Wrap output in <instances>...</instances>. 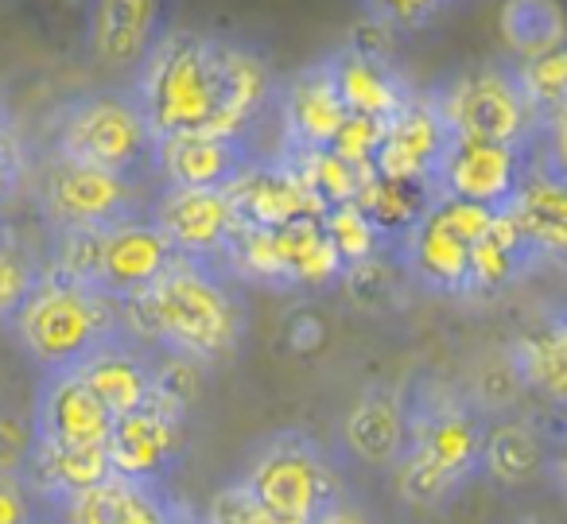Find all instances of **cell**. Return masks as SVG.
<instances>
[{
	"label": "cell",
	"mask_w": 567,
	"mask_h": 524,
	"mask_svg": "<svg viewBox=\"0 0 567 524\" xmlns=\"http://www.w3.org/2000/svg\"><path fill=\"white\" fill-rule=\"evenodd\" d=\"M183 446H187V439H183V412L156 397L141 412L113 420L105 454H110L113 477L159 485V477L172 474V466L179 462Z\"/></svg>",
	"instance_id": "obj_14"
},
{
	"label": "cell",
	"mask_w": 567,
	"mask_h": 524,
	"mask_svg": "<svg viewBox=\"0 0 567 524\" xmlns=\"http://www.w3.org/2000/svg\"><path fill=\"white\" fill-rule=\"evenodd\" d=\"M548 470V443L528 420H494L482 435L478 474L497 485H528Z\"/></svg>",
	"instance_id": "obj_26"
},
{
	"label": "cell",
	"mask_w": 567,
	"mask_h": 524,
	"mask_svg": "<svg viewBox=\"0 0 567 524\" xmlns=\"http://www.w3.org/2000/svg\"><path fill=\"white\" fill-rule=\"evenodd\" d=\"M245 490L272 513L276 524H319L342 497L339 474L308 431H272L257 443L241 474Z\"/></svg>",
	"instance_id": "obj_6"
},
{
	"label": "cell",
	"mask_w": 567,
	"mask_h": 524,
	"mask_svg": "<svg viewBox=\"0 0 567 524\" xmlns=\"http://www.w3.org/2000/svg\"><path fill=\"white\" fill-rule=\"evenodd\" d=\"M152 136H252L276 94L268 63L234 40L164 32L133 79Z\"/></svg>",
	"instance_id": "obj_1"
},
{
	"label": "cell",
	"mask_w": 567,
	"mask_h": 524,
	"mask_svg": "<svg viewBox=\"0 0 567 524\" xmlns=\"http://www.w3.org/2000/svg\"><path fill=\"white\" fill-rule=\"evenodd\" d=\"M40 210L55 234H97L144 218L148 206L141 203V183L51 156L40 175Z\"/></svg>",
	"instance_id": "obj_9"
},
{
	"label": "cell",
	"mask_w": 567,
	"mask_h": 524,
	"mask_svg": "<svg viewBox=\"0 0 567 524\" xmlns=\"http://www.w3.org/2000/svg\"><path fill=\"white\" fill-rule=\"evenodd\" d=\"M175 260L179 257L167 245V237L144 214V218L121 222V226L97 234L94 268H90L86 284L94 291H102L105 299H113V304L128 307L148 296Z\"/></svg>",
	"instance_id": "obj_12"
},
{
	"label": "cell",
	"mask_w": 567,
	"mask_h": 524,
	"mask_svg": "<svg viewBox=\"0 0 567 524\" xmlns=\"http://www.w3.org/2000/svg\"><path fill=\"white\" fill-rule=\"evenodd\" d=\"M148 222L167 237L179 260L226 268L229 245H234L237 222L229 191H190V187H164L148 203Z\"/></svg>",
	"instance_id": "obj_11"
},
{
	"label": "cell",
	"mask_w": 567,
	"mask_h": 524,
	"mask_svg": "<svg viewBox=\"0 0 567 524\" xmlns=\"http://www.w3.org/2000/svg\"><path fill=\"white\" fill-rule=\"evenodd\" d=\"M513 71H517L520 94L533 105L536 117H544L559 102H567V43L559 51H548V55L513 66Z\"/></svg>",
	"instance_id": "obj_32"
},
{
	"label": "cell",
	"mask_w": 567,
	"mask_h": 524,
	"mask_svg": "<svg viewBox=\"0 0 567 524\" xmlns=\"http://www.w3.org/2000/svg\"><path fill=\"white\" fill-rule=\"evenodd\" d=\"M229 203L241 229H284L303 218H323L327 206L300 183L288 160H268L229 187Z\"/></svg>",
	"instance_id": "obj_18"
},
{
	"label": "cell",
	"mask_w": 567,
	"mask_h": 524,
	"mask_svg": "<svg viewBox=\"0 0 567 524\" xmlns=\"http://www.w3.org/2000/svg\"><path fill=\"white\" fill-rule=\"evenodd\" d=\"M451 129L432 94H412L401 113L381 125V144L373 156V175L393 183H427L443 164Z\"/></svg>",
	"instance_id": "obj_13"
},
{
	"label": "cell",
	"mask_w": 567,
	"mask_h": 524,
	"mask_svg": "<svg viewBox=\"0 0 567 524\" xmlns=\"http://www.w3.org/2000/svg\"><path fill=\"white\" fill-rule=\"evenodd\" d=\"M51 156L74 164L102 167V172L141 179L156 160V136L136 105L133 90H90L55 113Z\"/></svg>",
	"instance_id": "obj_5"
},
{
	"label": "cell",
	"mask_w": 567,
	"mask_h": 524,
	"mask_svg": "<svg viewBox=\"0 0 567 524\" xmlns=\"http://www.w3.org/2000/svg\"><path fill=\"white\" fill-rule=\"evenodd\" d=\"M32 439L43 446H105L113 415L79 373H51L35 389Z\"/></svg>",
	"instance_id": "obj_15"
},
{
	"label": "cell",
	"mask_w": 567,
	"mask_h": 524,
	"mask_svg": "<svg viewBox=\"0 0 567 524\" xmlns=\"http://www.w3.org/2000/svg\"><path fill=\"white\" fill-rule=\"evenodd\" d=\"M128 307L141 315L144 338L190 366H221L241 350L245 304L226 268L175 260L156 288Z\"/></svg>",
	"instance_id": "obj_2"
},
{
	"label": "cell",
	"mask_w": 567,
	"mask_h": 524,
	"mask_svg": "<svg viewBox=\"0 0 567 524\" xmlns=\"http://www.w3.org/2000/svg\"><path fill=\"white\" fill-rule=\"evenodd\" d=\"M167 524H203V516H195L187 505H179V501H172V505H167Z\"/></svg>",
	"instance_id": "obj_41"
},
{
	"label": "cell",
	"mask_w": 567,
	"mask_h": 524,
	"mask_svg": "<svg viewBox=\"0 0 567 524\" xmlns=\"http://www.w3.org/2000/svg\"><path fill=\"white\" fill-rule=\"evenodd\" d=\"M257 164L252 136H167L156 141L152 172L164 175V187L229 191Z\"/></svg>",
	"instance_id": "obj_17"
},
{
	"label": "cell",
	"mask_w": 567,
	"mask_h": 524,
	"mask_svg": "<svg viewBox=\"0 0 567 524\" xmlns=\"http://www.w3.org/2000/svg\"><path fill=\"white\" fill-rule=\"evenodd\" d=\"M20 350L40 366L43 377L51 373H79L90 358L105 346L133 335V327L121 315V304L105 299L90 284L48 268L28 304L12 319Z\"/></svg>",
	"instance_id": "obj_4"
},
{
	"label": "cell",
	"mask_w": 567,
	"mask_h": 524,
	"mask_svg": "<svg viewBox=\"0 0 567 524\" xmlns=\"http://www.w3.org/2000/svg\"><path fill=\"white\" fill-rule=\"evenodd\" d=\"M203 524H276L272 513L245 490V482L221 485L210 501H206V513H203Z\"/></svg>",
	"instance_id": "obj_34"
},
{
	"label": "cell",
	"mask_w": 567,
	"mask_h": 524,
	"mask_svg": "<svg viewBox=\"0 0 567 524\" xmlns=\"http://www.w3.org/2000/svg\"><path fill=\"white\" fill-rule=\"evenodd\" d=\"M520 237L536 260H559L567 265V179L548 172L544 164H528L517 198L509 206Z\"/></svg>",
	"instance_id": "obj_23"
},
{
	"label": "cell",
	"mask_w": 567,
	"mask_h": 524,
	"mask_svg": "<svg viewBox=\"0 0 567 524\" xmlns=\"http://www.w3.org/2000/svg\"><path fill=\"white\" fill-rule=\"evenodd\" d=\"M323 63H327V71H331L334 90H339L350 117L381 121V125H385V121L393 117V113H401L404 102L416 94L389 59H373L354 48H339L334 55H327Z\"/></svg>",
	"instance_id": "obj_21"
},
{
	"label": "cell",
	"mask_w": 567,
	"mask_h": 524,
	"mask_svg": "<svg viewBox=\"0 0 567 524\" xmlns=\"http://www.w3.org/2000/svg\"><path fill=\"white\" fill-rule=\"evenodd\" d=\"M370 12L389 32H412V28L432 24L443 12V4H435V0H393V4H370Z\"/></svg>",
	"instance_id": "obj_37"
},
{
	"label": "cell",
	"mask_w": 567,
	"mask_h": 524,
	"mask_svg": "<svg viewBox=\"0 0 567 524\" xmlns=\"http://www.w3.org/2000/svg\"><path fill=\"white\" fill-rule=\"evenodd\" d=\"M164 9L152 0H102L86 12V48L110 74H141L152 48L164 40Z\"/></svg>",
	"instance_id": "obj_16"
},
{
	"label": "cell",
	"mask_w": 567,
	"mask_h": 524,
	"mask_svg": "<svg viewBox=\"0 0 567 524\" xmlns=\"http://www.w3.org/2000/svg\"><path fill=\"white\" fill-rule=\"evenodd\" d=\"M559 322H564V327H567V307H564V311H559Z\"/></svg>",
	"instance_id": "obj_42"
},
{
	"label": "cell",
	"mask_w": 567,
	"mask_h": 524,
	"mask_svg": "<svg viewBox=\"0 0 567 524\" xmlns=\"http://www.w3.org/2000/svg\"><path fill=\"white\" fill-rule=\"evenodd\" d=\"M502 35L520 63L559 51L567 43V12L548 0H513L502 9Z\"/></svg>",
	"instance_id": "obj_29"
},
{
	"label": "cell",
	"mask_w": 567,
	"mask_h": 524,
	"mask_svg": "<svg viewBox=\"0 0 567 524\" xmlns=\"http://www.w3.org/2000/svg\"><path fill=\"white\" fill-rule=\"evenodd\" d=\"M28 482L40 493V501H66L97 490L113 477L105 446H43L35 443L32 462H28Z\"/></svg>",
	"instance_id": "obj_24"
},
{
	"label": "cell",
	"mask_w": 567,
	"mask_h": 524,
	"mask_svg": "<svg viewBox=\"0 0 567 524\" xmlns=\"http://www.w3.org/2000/svg\"><path fill=\"white\" fill-rule=\"evenodd\" d=\"M509 353L525 389H536L540 397L567 404V327L559 322V315L525 330L517 342H509Z\"/></svg>",
	"instance_id": "obj_28"
},
{
	"label": "cell",
	"mask_w": 567,
	"mask_h": 524,
	"mask_svg": "<svg viewBox=\"0 0 567 524\" xmlns=\"http://www.w3.org/2000/svg\"><path fill=\"white\" fill-rule=\"evenodd\" d=\"M43 273L48 268L32 257V249L0 229V327H12L17 311L28 304L35 284L43 280Z\"/></svg>",
	"instance_id": "obj_30"
},
{
	"label": "cell",
	"mask_w": 567,
	"mask_h": 524,
	"mask_svg": "<svg viewBox=\"0 0 567 524\" xmlns=\"http://www.w3.org/2000/svg\"><path fill=\"white\" fill-rule=\"evenodd\" d=\"M342 439L358 462L393 470L409 439V397L396 384H370L347 412Z\"/></svg>",
	"instance_id": "obj_20"
},
{
	"label": "cell",
	"mask_w": 567,
	"mask_h": 524,
	"mask_svg": "<svg viewBox=\"0 0 567 524\" xmlns=\"http://www.w3.org/2000/svg\"><path fill=\"white\" fill-rule=\"evenodd\" d=\"M447 121L451 136L466 141H489V144H517L533 148L540 117L520 94V82L513 66H478L471 74H458L451 86L432 94Z\"/></svg>",
	"instance_id": "obj_8"
},
{
	"label": "cell",
	"mask_w": 567,
	"mask_h": 524,
	"mask_svg": "<svg viewBox=\"0 0 567 524\" xmlns=\"http://www.w3.org/2000/svg\"><path fill=\"white\" fill-rule=\"evenodd\" d=\"M319 524H373L370 516H365V508L362 505H354V501L342 493L339 501H334L331 508H327L323 516H319Z\"/></svg>",
	"instance_id": "obj_39"
},
{
	"label": "cell",
	"mask_w": 567,
	"mask_h": 524,
	"mask_svg": "<svg viewBox=\"0 0 567 524\" xmlns=\"http://www.w3.org/2000/svg\"><path fill=\"white\" fill-rule=\"evenodd\" d=\"M533 148L451 136L440 172L432 179V191L440 198H455V203H471L482 206V210L502 214L509 210L520 183H525L528 164H533Z\"/></svg>",
	"instance_id": "obj_10"
},
{
	"label": "cell",
	"mask_w": 567,
	"mask_h": 524,
	"mask_svg": "<svg viewBox=\"0 0 567 524\" xmlns=\"http://www.w3.org/2000/svg\"><path fill=\"white\" fill-rule=\"evenodd\" d=\"M536 260V253L528 249V242L520 237L517 222L509 210H502L494 218V226L486 229L478 245H474L471 260V296H489V291H502L509 284H517Z\"/></svg>",
	"instance_id": "obj_27"
},
{
	"label": "cell",
	"mask_w": 567,
	"mask_h": 524,
	"mask_svg": "<svg viewBox=\"0 0 567 524\" xmlns=\"http://www.w3.org/2000/svg\"><path fill=\"white\" fill-rule=\"evenodd\" d=\"M32 451V423L17 420V415H0V474H28Z\"/></svg>",
	"instance_id": "obj_36"
},
{
	"label": "cell",
	"mask_w": 567,
	"mask_h": 524,
	"mask_svg": "<svg viewBox=\"0 0 567 524\" xmlns=\"http://www.w3.org/2000/svg\"><path fill=\"white\" fill-rule=\"evenodd\" d=\"M486 415L471 397L451 389H424L409 400V439L393 466L401 501L416 508H440L482 466Z\"/></svg>",
	"instance_id": "obj_3"
},
{
	"label": "cell",
	"mask_w": 567,
	"mask_h": 524,
	"mask_svg": "<svg viewBox=\"0 0 567 524\" xmlns=\"http://www.w3.org/2000/svg\"><path fill=\"white\" fill-rule=\"evenodd\" d=\"M536 144H544V167L567 179V102H559L540 117Z\"/></svg>",
	"instance_id": "obj_38"
},
{
	"label": "cell",
	"mask_w": 567,
	"mask_h": 524,
	"mask_svg": "<svg viewBox=\"0 0 567 524\" xmlns=\"http://www.w3.org/2000/svg\"><path fill=\"white\" fill-rule=\"evenodd\" d=\"M0 524H40V493L24 474H0Z\"/></svg>",
	"instance_id": "obj_35"
},
{
	"label": "cell",
	"mask_w": 567,
	"mask_h": 524,
	"mask_svg": "<svg viewBox=\"0 0 567 524\" xmlns=\"http://www.w3.org/2000/svg\"><path fill=\"white\" fill-rule=\"evenodd\" d=\"M323 229H327V237H331L339 260L347 265V273H350V268L370 265V260L378 257L381 242H385V234H381V229L365 218V210L358 203H347V206H334V210H327L323 214Z\"/></svg>",
	"instance_id": "obj_31"
},
{
	"label": "cell",
	"mask_w": 567,
	"mask_h": 524,
	"mask_svg": "<svg viewBox=\"0 0 567 524\" xmlns=\"http://www.w3.org/2000/svg\"><path fill=\"white\" fill-rule=\"evenodd\" d=\"M167 505L172 497H164L159 485L110 477L97 490L66 501L63 516L66 524H167Z\"/></svg>",
	"instance_id": "obj_25"
},
{
	"label": "cell",
	"mask_w": 567,
	"mask_h": 524,
	"mask_svg": "<svg viewBox=\"0 0 567 524\" xmlns=\"http://www.w3.org/2000/svg\"><path fill=\"white\" fill-rule=\"evenodd\" d=\"M544 474H548L551 482H556V490L567 497V435L559 439V443H556V451L548 454V470H544Z\"/></svg>",
	"instance_id": "obj_40"
},
{
	"label": "cell",
	"mask_w": 567,
	"mask_h": 524,
	"mask_svg": "<svg viewBox=\"0 0 567 524\" xmlns=\"http://www.w3.org/2000/svg\"><path fill=\"white\" fill-rule=\"evenodd\" d=\"M525 389L517 366H513L509 346L505 350H494L478 361V373H474V389H471V404L478 408L482 415L505 412V408L517 400V392Z\"/></svg>",
	"instance_id": "obj_33"
},
{
	"label": "cell",
	"mask_w": 567,
	"mask_h": 524,
	"mask_svg": "<svg viewBox=\"0 0 567 524\" xmlns=\"http://www.w3.org/2000/svg\"><path fill=\"white\" fill-rule=\"evenodd\" d=\"M79 377L110 408L113 420L141 412L144 404L156 400V361L144 353V342L136 338V330L128 338H121V342L105 346L97 358H90L79 369Z\"/></svg>",
	"instance_id": "obj_22"
},
{
	"label": "cell",
	"mask_w": 567,
	"mask_h": 524,
	"mask_svg": "<svg viewBox=\"0 0 567 524\" xmlns=\"http://www.w3.org/2000/svg\"><path fill=\"white\" fill-rule=\"evenodd\" d=\"M497 214L435 195L427 210L396 237L404 273L435 296H471L474 245L486 237Z\"/></svg>",
	"instance_id": "obj_7"
},
{
	"label": "cell",
	"mask_w": 567,
	"mask_h": 524,
	"mask_svg": "<svg viewBox=\"0 0 567 524\" xmlns=\"http://www.w3.org/2000/svg\"><path fill=\"white\" fill-rule=\"evenodd\" d=\"M350 113L342 105L334 79L327 63H316L292 79L284 90V133H288V152H323L339 141Z\"/></svg>",
	"instance_id": "obj_19"
}]
</instances>
